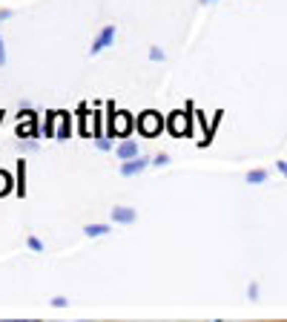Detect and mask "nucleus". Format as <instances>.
I'll list each match as a JSON object with an SVG mask.
<instances>
[{"mask_svg": "<svg viewBox=\"0 0 287 322\" xmlns=\"http://www.w3.org/2000/svg\"><path fill=\"white\" fill-rule=\"evenodd\" d=\"M26 245H29V248H32L35 253H40V251H43V242L37 239V236H29V239H26Z\"/></svg>", "mask_w": 287, "mask_h": 322, "instance_id": "11", "label": "nucleus"}, {"mask_svg": "<svg viewBox=\"0 0 287 322\" xmlns=\"http://www.w3.org/2000/svg\"><path fill=\"white\" fill-rule=\"evenodd\" d=\"M153 164L164 167V164H170V155H164V152H161V155H155V158H153Z\"/></svg>", "mask_w": 287, "mask_h": 322, "instance_id": "14", "label": "nucleus"}, {"mask_svg": "<svg viewBox=\"0 0 287 322\" xmlns=\"http://www.w3.org/2000/svg\"><path fill=\"white\" fill-rule=\"evenodd\" d=\"M52 305H55V308H66V299H63V296H55Z\"/></svg>", "mask_w": 287, "mask_h": 322, "instance_id": "16", "label": "nucleus"}, {"mask_svg": "<svg viewBox=\"0 0 287 322\" xmlns=\"http://www.w3.org/2000/svg\"><path fill=\"white\" fill-rule=\"evenodd\" d=\"M9 181H12L9 173H0V196H3V193H9Z\"/></svg>", "mask_w": 287, "mask_h": 322, "instance_id": "12", "label": "nucleus"}, {"mask_svg": "<svg viewBox=\"0 0 287 322\" xmlns=\"http://www.w3.org/2000/svg\"><path fill=\"white\" fill-rule=\"evenodd\" d=\"M109 230H112V227H107V224H86V227H83V233H86L89 239H95V236H107Z\"/></svg>", "mask_w": 287, "mask_h": 322, "instance_id": "8", "label": "nucleus"}, {"mask_svg": "<svg viewBox=\"0 0 287 322\" xmlns=\"http://www.w3.org/2000/svg\"><path fill=\"white\" fill-rule=\"evenodd\" d=\"M112 219H115V224H132L138 219V213L132 207H112Z\"/></svg>", "mask_w": 287, "mask_h": 322, "instance_id": "6", "label": "nucleus"}, {"mask_svg": "<svg viewBox=\"0 0 287 322\" xmlns=\"http://www.w3.org/2000/svg\"><path fill=\"white\" fill-rule=\"evenodd\" d=\"M147 167H150V161H147V158H129V161H124V167H121V176H126V179H129V176H138V173H144Z\"/></svg>", "mask_w": 287, "mask_h": 322, "instance_id": "4", "label": "nucleus"}, {"mask_svg": "<svg viewBox=\"0 0 287 322\" xmlns=\"http://www.w3.org/2000/svg\"><path fill=\"white\" fill-rule=\"evenodd\" d=\"M150 58H153V61H164V52L158 46H153V49H150Z\"/></svg>", "mask_w": 287, "mask_h": 322, "instance_id": "13", "label": "nucleus"}, {"mask_svg": "<svg viewBox=\"0 0 287 322\" xmlns=\"http://www.w3.org/2000/svg\"><path fill=\"white\" fill-rule=\"evenodd\" d=\"M112 41H115V26H104L98 32V37L92 41V49H89V52L92 55L104 52V49H109V46H112Z\"/></svg>", "mask_w": 287, "mask_h": 322, "instance_id": "2", "label": "nucleus"}, {"mask_svg": "<svg viewBox=\"0 0 287 322\" xmlns=\"http://www.w3.org/2000/svg\"><path fill=\"white\" fill-rule=\"evenodd\" d=\"M0 66H6V46H3V41H0Z\"/></svg>", "mask_w": 287, "mask_h": 322, "instance_id": "17", "label": "nucleus"}, {"mask_svg": "<svg viewBox=\"0 0 287 322\" xmlns=\"http://www.w3.org/2000/svg\"><path fill=\"white\" fill-rule=\"evenodd\" d=\"M170 130H172V135H184V133L189 130V127H187V121L181 124V112H175V115H172V121H170Z\"/></svg>", "mask_w": 287, "mask_h": 322, "instance_id": "9", "label": "nucleus"}, {"mask_svg": "<svg viewBox=\"0 0 287 322\" xmlns=\"http://www.w3.org/2000/svg\"><path fill=\"white\" fill-rule=\"evenodd\" d=\"M261 179H264V173H261V170H256V173H250V176H247V181H253V184H259Z\"/></svg>", "mask_w": 287, "mask_h": 322, "instance_id": "15", "label": "nucleus"}, {"mask_svg": "<svg viewBox=\"0 0 287 322\" xmlns=\"http://www.w3.org/2000/svg\"><path fill=\"white\" fill-rule=\"evenodd\" d=\"M98 150H109V141H107V138H98Z\"/></svg>", "mask_w": 287, "mask_h": 322, "instance_id": "18", "label": "nucleus"}, {"mask_svg": "<svg viewBox=\"0 0 287 322\" xmlns=\"http://www.w3.org/2000/svg\"><path fill=\"white\" fill-rule=\"evenodd\" d=\"M115 155H118L121 161L135 158V155H138V144H135V141H124V144H121V147L115 150Z\"/></svg>", "mask_w": 287, "mask_h": 322, "instance_id": "7", "label": "nucleus"}, {"mask_svg": "<svg viewBox=\"0 0 287 322\" xmlns=\"http://www.w3.org/2000/svg\"><path fill=\"white\" fill-rule=\"evenodd\" d=\"M112 107V112H109V135L126 133V127H129V118H126V112H115V104H109Z\"/></svg>", "mask_w": 287, "mask_h": 322, "instance_id": "3", "label": "nucleus"}, {"mask_svg": "<svg viewBox=\"0 0 287 322\" xmlns=\"http://www.w3.org/2000/svg\"><path fill=\"white\" fill-rule=\"evenodd\" d=\"M32 135H35V118H32V112H20L18 138H32Z\"/></svg>", "mask_w": 287, "mask_h": 322, "instance_id": "5", "label": "nucleus"}, {"mask_svg": "<svg viewBox=\"0 0 287 322\" xmlns=\"http://www.w3.org/2000/svg\"><path fill=\"white\" fill-rule=\"evenodd\" d=\"M23 181H26V161L20 158L18 161V193H20V196L26 193V184H23Z\"/></svg>", "mask_w": 287, "mask_h": 322, "instance_id": "10", "label": "nucleus"}, {"mask_svg": "<svg viewBox=\"0 0 287 322\" xmlns=\"http://www.w3.org/2000/svg\"><path fill=\"white\" fill-rule=\"evenodd\" d=\"M138 127H141V133H144V135H150V138H153V135H158V133H161L164 118L158 115L155 109H147V112H144V115L138 118Z\"/></svg>", "mask_w": 287, "mask_h": 322, "instance_id": "1", "label": "nucleus"}]
</instances>
